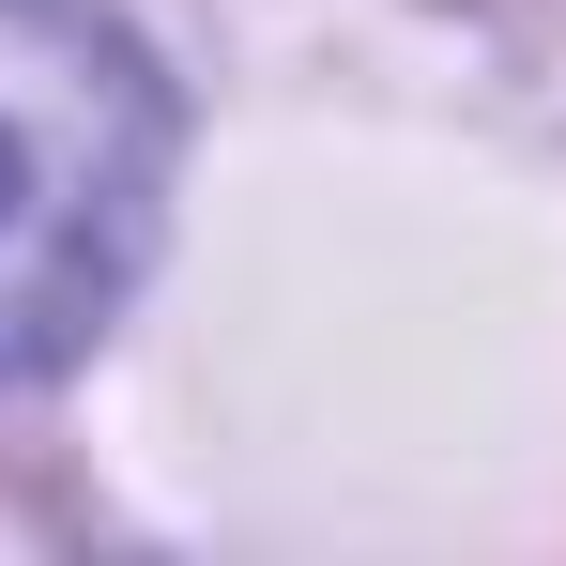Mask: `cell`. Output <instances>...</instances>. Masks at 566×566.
<instances>
[{
    "label": "cell",
    "mask_w": 566,
    "mask_h": 566,
    "mask_svg": "<svg viewBox=\"0 0 566 566\" xmlns=\"http://www.w3.org/2000/svg\"><path fill=\"white\" fill-rule=\"evenodd\" d=\"M185 107L107 0H0V382L77 368L154 276Z\"/></svg>",
    "instance_id": "cell-1"
}]
</instances>
